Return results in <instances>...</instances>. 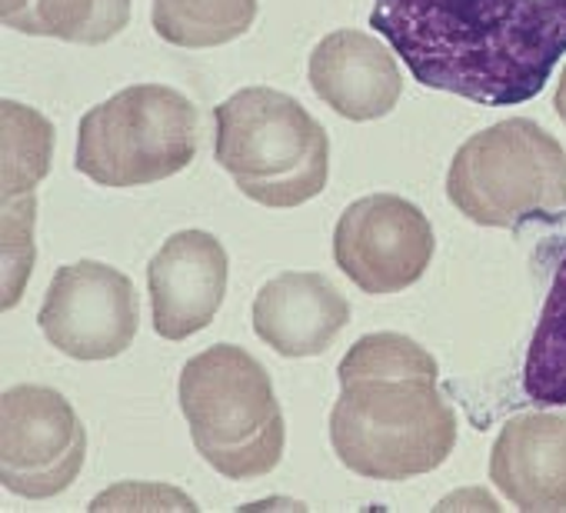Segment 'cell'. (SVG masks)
Wrapping results in <instances>:
<instances>
[{
  "mask_svg": "<svg viewBox=\"0 0 566 513\" xmlns=\"http://www.w3.org/2000/svg\"><path fill=\"white\" fill-rule=\"evenodd\" d=\"M370 28L423 87L513 107L566 54V0H374Z\"/></svg>",
  "mask_w": 566,
  "mask_h": 513,
  "instance_id": "1",
  "label": "cell"
},
{
  "mask_svg": "<svg viewBox=\"0 0 566 513\" xmlns=\"http://www.w3.org/2000/svg\"><path fill=\"white\" fill-rule=\"evenodd\" d=\"M337 374L331 440L347 470L367 480H410L450 457L457 413L437 390V360L417 341L367 334Z\"/></svg>",
  "mask_w": 566,
  "mask_h": 513,
  "instance_id": "2",
  "label": "cell"
},
{
  "mask_svg": "<svg viewBox=\"0 0 566 513\" xmlns=\"http://www.w3.org/2000/svg\"><path fill=\"white\" fill-rule=\"evenodd\" d=\"M213 157L243 197L291 210L327 187V130L291 94L247 87L213 107Z\"/></svg>",
  "mask_w": 566,
  "mask_h": 513,
  "instance_id": "3",
  "label": "cell"
},
{
  "mask_svg": "<svg viewBox=\"0 0 566 513\" xmlns=\"http://www.w3.org/2000/svg\"><path fill=\"white\" fill-rule=\"evenodd\" d=\"M180 410L197 453L227 480H256L283 457V410L270 374L243 347L217 344L184 364Z\"/></svg>",
  "mask_w": 566,
  "mask_h": 513,
  "instance_id": "4",
  "label": "cell"
},
{
  "mask_svg": "<svg viewBox=\"0 0 566 513\" xmlns=\"http://www.w3.org/2000/svg\"><path fill=\"white\" fill-rule=\"evenodd\" d=\"M200 150L197 107L174 87L134 84L91 107L77 127V170L101 187H147Z\"/></svg>",
  "mask_w": 566,
  "mask_h": 513,
  "instance_id": "5",
  "label": "cell"
},
{
  "mask_svg": "<svg viewBox=\"0 0 566 513\" xmlns=\"http://www.w3.org/2000/svg\"><path fill=\"white\" fill-rule=\"evenodd\" d=\"M453 207L483 227H520L566 203V150L526 117L473 134L447 174Z\"/></svg>",
  "mask_w": 566,
  "mask_h": 513,
  "instance_id": "6",
  "label": "cell"
},
{
  "mask_svg": "<svg viewBox=\"0 0 566 513\" xmlns=\"http://www.w3.org/2000/svg\"><path fill=\"white\" fill-rule=\"evenodd\" d=\"M87 457V430L64 394L21 384L0 410V480L18 496L48 500L64 493Z\"/></svg>",
  "mask_w": 566,
  "mask_h": 513,
  "instance_id": "7",
  "label": "cell"
},
{
  "mask_svg": "<svg viewBox=\"0 0 566 513\" xmlns=\"http://www.w3.org/2000/svg\"><path fill=\"white\" fill-rule=\"evenodd\" d=\"M433 247L427 213L397 193L360 197L340 213L334 230L337 268L374 297L417 284L433 261Z\"/></svg>",
  "mask_w": 566,
  "mask_h": 513,
  "instance_id": "8",
  "label": "cell"
},
{
  "mask_svg": "<svg viewBox=\"0 0 566 513\" xmlns=\"http://www.w3.org/2000/svg\"><path fill=\"white\" fill-rule=\"evenodd\" d=\"M51 347L74 360L120 357L137 337V291L117 268L81 261L61 268L38 314Z\"/></svg>",
  "mask_w": 566,
  "mask_h": 513,
  "instance_id": "9",
  "label": "cell"
},
{
  "mask_svg": "<svg viewBox=\"0 0 566 513\" xmlns=\"http://www.w3.org/2000/svg\"><path fill=\"white\" fill-rule=\"evenodd\" d=\"M227 268V250L213 233H174L147 268L154 331L164 341H187L203 331L223 304Z\"/></svg>",
  "mask_w": 566,
  "mask_h": 513,
  "instance_id": "10",
  "label": "cell"
},
{
  "mask_svg": "<svg viewBox=\"0 0 566 513\" xmlns=\"http://www.w3.org/2000/svg\"><path fill=\"white\" fill-rule=\"evenodd\" d=\"M347 324L350 304L324 274H276L253 301V331L280 357H321Z\"/></svg>",
  "mask_w": 566,
  "mask_h": 513,
  "instance_id": "11",
  "label": "cell"
},
{
  "mask_svg": "<svg viewBox=\"0 0 566 513\" xmlns=\"http://www.w3.org/2000/svg\"><path fill=\"white\" fill-rule=\"evenodd\" d=\"M311 87L347 121L387 117L400 94L403 77L394 54L364 31H334L311 54Z\"/></svg>",
  "mask_w": 566,
  "mask_h": 513,
  "instance_id": "12",
  "label": "cell"
},
{
  "mask_svg": "<svg viewBox=\"0 0 566 513\" xmlns=\"http://www.w3.org/2000/svg\"><path fill=\"white\" fill-rule=\"evenodd\" d=\"M490 480L520 510H566V417L523 413L506 420L490 453Z\"/></svg>",
  "mask_w": 566,
  "mask_h": 513,
  "instance_id": "13",
  "label": "cell"
},
{
  "mask_svg": "<svg viewBox=\"0 0 566 513\" xmlns=\"http://www.w3.org/2000/svg\"><path fill=\"white\" fill-rule=\"evenodd\" d=\"M0 21L18 34L94 48L130 24V0H0Z\"/></svg>",
  "mask_w": 566,
  "mask_h": 513,
  "instance_id": "14",
  "label": "cell"
},
{
  "mask_svg": "<svg viewBox=\"0 0 566 513\" xmlns=\"http://www.w3.org/2000/svg\"><path fill=\"white\" fill-rule=\"evenodd\" d=\"M256 21V0H154L150 24L160 41L187 51L243 38Z\"/></svg>",
  "mask_w": 566,
  "mask_h": 513,
  "instance_id": "15",
  "label": "cell"
},
{
  "mask_svg": "<svg viewBox=\"0 0 566 513\" xmlns=\"http://www.w3.org/2000/svg\"><path fill=\"white\" fill-rule=\"evenodd\" d=\"M523 394L536 407H566V256L556 264L539 324L526 350Z\"/></svg>",
  "mask_w": 566,
  "mask_h": 513,
  "instance_id": "16",
  "label": "cell"
},
{
  "mask_svg": "<svg viewBox=\"0 0 566 513\" xmlns=\"http://www.w3.org/2000/svg\"><path fill=\"white\" fill-rule=\"evenodd\" d=\"M4 197H28L51 170L54 127L18 101H4Z\"/></svg>",
  "mask_w": 566,
  "mask_h": 513,
  "instance_id": "17",
  "label": "cell"
},
{
  "mask_svg": "<svg viewBox=\"0 0 566 513\" xmlns=\"http://www.w3.org/2000/svg\"><path fill=\"white\" fill-rule=\"evenodd\" d=\"M34 193L4 197V311L18 307L34 264Z\"/></svg>",
  "mask_w": 566,
  "mask_h": 513,
  "instance_id": "18",
  "label": "cell"
},
{
  "mask_svg": "<svg viewBox=\"0 0 566 513\" xmlns=\"http://www.w3.org/2000/svg\"><path fill=\"white\" fill-rule=\"evenodd\" d=\"M553 107H556V114H559V121L566 124V71H563V77H559V87H556V97H553Z\"/></svg>",
  "mask_w": 566,
  "mask_h": 513,
  "instance_id": "19",
  "label": "cell"
}]
</instances>
